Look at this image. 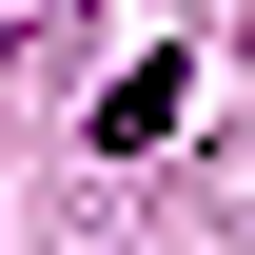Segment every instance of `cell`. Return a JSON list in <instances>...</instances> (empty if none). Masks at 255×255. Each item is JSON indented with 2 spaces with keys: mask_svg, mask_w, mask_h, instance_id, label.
I'll return each mask as SVG.
<instances>
[{
  "mask_svg": "<svg viewBox=\"0 0 255 255\" xmlns=\"http://www.w3.org/2000/svg\"><path fill=\"white\" fill-rule=\"evenodd\" d=\"M177 98H196L177 59H118V98H98V157H157V137H177Z\"/></svg>",
  "mask_w": 255,
  "mask_h": 255,
  "instance_id": "1",
  "label": "cell"
}]
</instances>
